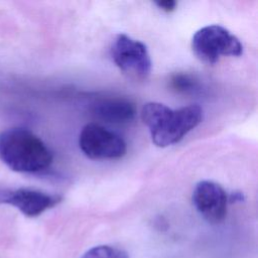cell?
Here are the masks:
<instances>
[{
  "mask_svg": "<svg viewBox=\"0 0 258 258\" xmlns=\"http://www.w3.org/2000/svg\"><path fill=\"white\" fill-rule=\"evenodd\" d=\"M141 119L148 127L152 142L158 147H166L179 142L203 120V109L189 105L172 110L157 103H146L141 111Z\"/></svg>",
  "mask_w": 258,
  "mask_h": 258,
  "instance_id": "1",
  "label": "cell"
},
{
  "mask_svg": "<svg viewBox=\"0 0 258 258\" xmlns=\"http://www.w3.org/2000/svg\"><path fill=\"white\" fill-rule=\"evenodd\" d=\"M0 159L14 171L32 173L46 169L52 153L34 133L14 127L0 132Z\"/></svg>",
  "mask_w": 258,
  "mask_h": 258,
  "instance_id": "2",
  "label": "cell"
},
{
  "mask_svg": "<svg viewBox=\"0 0 258 258\" xmlns=\"http://www.w3.org/2000/svg\"><path fill=\"white\" fill-rule=\"evenodd\" d=\"M191 48L200 60L209 64L216 63L222 56H239L243 53L239 38L217 24L199 29L192 36Z\"/></svg>",
  "mask_w": 258,
  "mask_h": 258,
  "instance_id": "3",
  "label": "cell"
},
{
  "mask_svg": "<svg viewBox=\"0 0 258 258\" xmlns=\"http://www.w3.org/2000/svg\"><path fill=\"white\" fill-rule=\"evenodd\" d=\"M111 56L118 69L132 80L143 81L150 75L152 63L146 45L124 33L115 37Z\"/></svg>",
  "mask_w": 258,
  "mask_h": 258,
  "instance_id": "4",
  "label": "cell"
},
{
  "mask_svg": "<svg viewBox=\"0 0 258 258\" xmlns=\"http://www.w3.org/2000/svg\"><path fill=\"white\" fill-rule=\"evenodd\" d=\"M79 145L91 159H116L122 157L127 150L125 141L118 134L96 123L83 127Z\"/></svg>",
  "mask_w": 258,
  "mask_h": 258,
  "instance_id": "5",
  "label": "cell"
},
{
  "mask_svg": "<svg viewBox=\"0 0 258 258\" xmlns=\"http://www.w3.org/2000/svg\"><path fill=\"white\" fill-rule=\"evenodd\" d=\"M60 201L61 197L39 189L0 187V204L10 205L27 217H37Z\"/></svg>",
  "mask_w": 258,
  "mask_h": 258,
  "instance_id": "6",
  "label": "cell"
},
{
  "mask_svg": "<svg viewBox=\"0 0 258 258\" xmlns=\"http://www.w3.org/2000/svg\"><path fill=\"white\" fill-rule=\"evenodd\" d=\"M192 204L209 223H221L227 215L228 197L224 188L211 180L198 182L192 191Z\"/></svg>",
  "mask_w": 258,
  "mask_h": 258,
  "instance_id": "7",
  "label": "cell"
},
{
  "mask_svg": "<svg viewBox=\"0 0 258 258\" xmlns=\"http://www.w3.org/2000/svg\"><path fill=\"white\" fill-rule=\"evenodd\" d=\"M94 115L102 121L124 124L132 121L136 114L133 103L124 98H105L93 106Z\"/></svg>",
  "mask_w": 258,
  "mask_h": 258,
  "instance_id": "8",
  "label": "cell"
},
{
  "mask_svg": "<svg viewBox=\"0 0 258 258\" xmlns=\"http://www.w3.org/2000/svg\"><path fill=\"white\" fill-rule=\"evenodd\" d=\"M82 258H128L125 251L109 245H100L89 249Z\"/></svg>",
  "mask_w": 258,
  "mask_h": 258,
  "instance_id": "9",
  "label": "cell"
},
{
  "mask_svg": "<svg viewBox=\"0 0 258 258\" xmlns=\"http://www.w3.org/2000/svg\"><path fill=\"white\" fill-rule=\"evenodd\" d=\"M172 83V87L178 91H188V90H192V88H195L197 82L196 80L187 75V74H177L174 75L172 77L171 80Z\"/></svg>",
  "mask_w": 258,
  "mask_h": 258,
  "instance_id": "10",
  "label": "cell"
},
{
  "mask_svg": "<svg viewBox=\"0 0 258 258\" xmlns=\"http://www.w3.org/2000/svg\"><path fill=\"white\" fill-rule=\"evenodd\" d=\"M161 10L165 12H171L175 9L176 6V1L174 0H164V1H158L155 3Z\"/></svg>",
  "mask_w": 258,
  "mask_h": 258,
  "instance_id": "11",
  "label": "cell"
}]
</instances>
